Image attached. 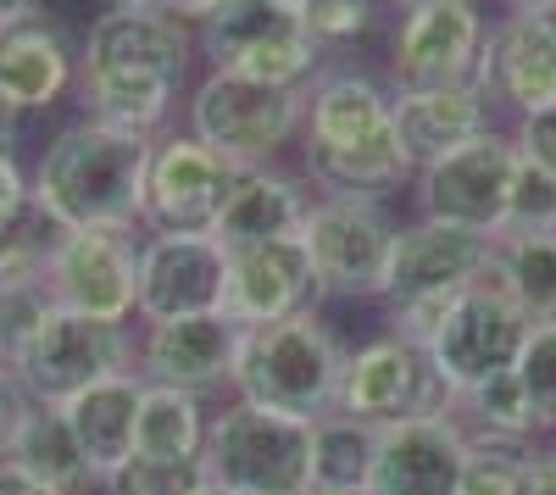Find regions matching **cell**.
I'll use <instances>...</instances> for the list:
<instances>
[{"mask_svg":"<svg viewBox=\"0 0 556 495\" xmlns=\"http://www.w3.org/2000/svg\"><path fill=\"white\" fill-rule=\"evenodd\" d=\"M151 145L139 134H117L106 123L73 117L51 134L28 173V195L62 234L73 229H117L139 234V206H146V167Z\"/></svg>","mask_w":556,"mask_h":495,"instance_id":"cell-1","label":"cell"},{"mask_svg":"<svg viewBox=\"0 0 556 495\" xmlns=\"http://www.w3.org/2000/svg\"><path fill=\"white\" fill-rule=\"evenodd\" d=\"M345 356H351V340L334 329V318L323 306L301 312V318H285V323H262V329L240 334L228 395L251 401L262 412L317 423L334 412Z\"/></svg>","mask_w":556,"mask_h":495,"instance_id":"cell-2","label":"cell"},{"mask_svg":"<svg viewBox=\"0 0 556 495\" xmlns=\"http://www.w3.org/2000/svg\"><path fill=\"white\" fill-rule=\"evenodd\" d=\"M184 134H195L206 151L228 167H273L301 140V96L295 89H267L240 73H206L184 96Z\"/></svg>","mask_w":556,"mask_h":495,"instance_id":"cell-3","label":"cell"},{"mask_svg":"<svg viewBox=\"0 0 556 495\" xmlns=\"http://www.w3.org/2000/svg\"><path fill=\"white\" fill-rule=\"evenodd\" d=\"M206 484L235 495H312V423L228 395L206 429Z\"/></svg>","mask_w":556,"mask_h":495,"instance_id":"cell-4","label":"cell"},{"mask_svg":"<svg viewBox=\"0 0 556 495\" xmlns=\"http://www.w3.org/2000/svg\"><path fill=\"white\" fill-rule=\"evenodd\" d=\"M395 234H401V217L384 201L312 195L301 245L312 256L323 301H384Z\"/></svg>","mask_w":556,"mask_h":495,"instance_id":"cell-5","label":"cell"},{"mask_svg":"<svg viewBox=\"0 0 556 495\" xmlns=\"http://www.w3.org/2000/svg\"><path fill=\"white\" fill-rule=\"evenodd\" d=\"M529 312L506 295V284L495 279V267L462 290L445 312V323L434 329V340L424 345L429 363L445 384V395H468L479 384H490L495 373H513L518 356H523V340H529Z\"/></svg>","mask_w":556,"mask_h":495,"instance_id":"cell-6","label":"cell"},{"mask_svg":"<svg viewBox=\"0 0 556 495\" xmlns=\"http://www.w3.org/2000/svg\"><path fill=\"white\" fill-rule=\"evenodd\" d=\"M195 56L206 73H240L267 89H301L323 73V51L312 45L301 12H278L262 0H228L195 34Z\"/></svg>","mask_w":556,"mask_h":495,"instance_id":"cell-7","label":"cell"},{"mask_svg":"<svg viewBox=\"0 0 556 495\" xmlns=\"http://www.w3.org/2000/svg\"><path fill=\"white\" fill-rule=\"evenodd\" d=\"M513 173H518V140L513 128H484L479 140L462 151L429 162L412 173V217H434L451 229H468L484 240L506 234V195H513Z\"/></svg>","mask_w":556,"mask_h":495,"instance_id":"cell-8","label":"cell"},{"mask_svg":"<svg viewBox=\"0 0 556 495\" xmlns=\"http://www.w3.org/2000/svg\"><path fill=\"white\" fill-rule=\"evenodd\" d=\"M490 23L495 17L484 12V0H445V7L395 12L390 56H384L390 89L395 96H406V89H456V84L479 89Z\"/></svg>","mask_w":556,"mask_h":495,"instance_id":"cell-9","label":"cell"},{"mask_svg":"<svg viewBox=\"0 0 556 495\" xmlns=\"http://www.w3.org/2000/svg\"><path fill=\"white\" fill-rule=\"evenodd\" d=\"M134 368V323H96L78 312H51L23 351H17V384L34 407H67L73 395Z\"/></svg>","mask_w":556,"mask_h":495,"instance_id":"cell-10","label":"cell"},{"mask_svg":"<svg viewBox=\"0 0 556 495\" xmlns=\"http://www.w3.org/2000/svg\"><path fill=\"white\" fill-rule=\"evenodd\" d=\"M334 412H345L356 423H374V429H390V423H406V418L451 412V395H445L424 345L379 329L362 345H351Z\"/></svg>","mask_w":556,"mask_h":495,"instance_id":"cell-11","label":"cell"},{"mask_svg":"<svg viewBox=\"0 0 556 495\" xmlns=\"http://www.w3.org/2000/svg\"><path fill=\"white\" fill-rule=\"evenodd\" d=\"M45 290H51L56 312H78L96 323H139V234H56L51 256H45Z\"/></svg>","mask_w":556,"mask_h":495,"instance_id":"cell-12","label":"cell"},{"mask_svg":"<svg viewBox=\"0 0 556 495\" xmlns=\"http://www.w3.org/2000/svg\"><path fill=\"white\" fill-rule=\"evenodd\" d=\"M235 178H240V167H228L217 151H206L195 134L167 128L151 145L139 234H212Z\"/></svg>","mask_w":556,"mask_h":495,"instance_id":"cell-13","label":"cell"},{"mask_svg":"<svg viewBox=\"0 0 556 495\" xmlns=\"http://www.w3.org/2000/svg\"><path fill=\"white\" fill-rule=\"evenodd\" d=\"M395 140V89L362 62H323L301 89V140L295 151H362Z\"/></svg>","mask_w":556,"mask_h":495,"instance_id":"cell-14","label":"cell"},{"mask_svg":"<svg viewBox=\"0 0 556 495\" xmlns=\"http://www.w3.org/2000/svg\"><path fill=\"white\" fill-rule=\"evenodd\" d=\"M240 323L223 312L201 318H167V323H139L134 329V373L146 384L190 390V395H228L235 384V356H240Z\"/></svg>","mask_w":556,"mask_h":495,"instance_id":"cell-15","label":"cell"},{"mask_svg":"<svg viewBox=\"0 0 556 495\" xmlns=\"http://www.w3.org/2000/svg\"><path fill=\"white\" fill-rule=\"evenodd\" d=\"M195 34L178 28L167 12H101L78 39V73L112 78H162L190 96L195 73Z\"/></svg>","mask_w":556,"mask_h":495,"instance_id":"cell-16","label":"cell"},{"mask_svg":"<svg viewBox=\"0 0 556 495\" xmlns=\"http://www.w3.org/2000/svg\"><path fill=\"white\" fill-rule=\"evenodd\" d=\"M228 251L212 234H139V323L223 312Z\"/></svg>","mask_w":556,"mask_h":495,"instance_id":"cell-17","label":"cell"},{"mask_svg":"<svg viewBox=\"0 0 556 495\" xmlns=\"http://www.w3.org/2000/svg\"><path fill=\"white\" fill-rule=\"evenodd\" d=\"M73 84H78V39L51 7L0 23V112H12L17 123L34 112H51L73 96Z\"/></svg>","mask_w":556,"mask_h":495,"instance_id":"cell-18","label":"cell"},{"mask_svg":"<svg viewBox=\"0 0 556 495\" xmlns=\"http://www.w3.org/2000/svg\"><path fill=\"white\" fill-rule=\"evenodd\" d=\"M317 306H329V301H323V284L312 274V256L301 240L228 251L223 318H235L240 329L285 323V318H301V312H317Z\"/></svg>","mask_w":556,"mask_h":495,"instance_id":"cell-19","label":"cell"},{"mask_svg":"<svg viewBox=\"0 0 556 495\" xmlns=\"http://www.w3.org/2000/svg\"><path fill=\"white\" fill-rule=\"evenodd\" d=\"M479 96L490 112L534 117L556 106V28H545L534 12H501L490 23V51L479 73Z\"/></svg>","mask_w":556,"mask_h":495,"instance_id":"cell-20","label":"cell"},{"mask_svg":"<svg viewBox=\"0 0 556 495\" xmlns=\"http://www.w3.org/2000/svg\"><path fill=\"white\" fill-rule=\"evenodd\" d=\"M490 256H495V240H484V234L451 229V223H434V217H406L395 234V256H390L384 306L468 290L490 267Z\"/></svg>","mask_w":556,"mask_h":495,"instance_id":"cell-21","label":"cell"},{"mask_svg":"<svg viewBox=\"0 0 556 495\" xmlns=\"http://www.w3.org/2000/svg\"><path fill=\"white\" fill-rule=\"evenodd\" d=\"M468 429L456 412H429L379 429L374 490L367 495H456L462 462H468Z\"/></svg>","mask_w":556,"mask_h":495,"instance_id":"cell-22","label":"cell"},{"mask_svg":"<svg viewBox=\"0 0 556 495\" xmlns=\"http://www.w3.org/2000/svg\"><path fill=\"white\" fill-rule=\"evenodd\" d=\"M306 212H312V185L273 162V167H245L228 190L217 223H212V240L223 251H245V245H273V240H301L306 229Z\"/></svg>","mask_w":556,"mask_h":495,"instance_id":"cell-23","label":"cell"},{"mask_svg":"<svg viewBox=\"0 0 556 495\" xmlns=\"http://www.w3.org/2000/svg\"><path fill=\"white\" fill-rule=\"evenodd\" d=\"M484 128H495V112H490V101L479 96L473 84L406 89V96H395V145L412 162V173L451 156V151H462L468 140H479Z\"/></svg>","mask_w":556,"mask_h":495,"instance_id":"cell-24","label":"cell"},{"mask_svg":"<svg viewBox=\"0 0 556 495\" xmlns=\"http://www.w3.org/2000/svg\"><path fill=\"white\" fill-rule=\"evenodd\" d=\"M139 395H146V379L134 368L128 373H112L101 384H89L84 395H73L62 418L78 440V452L89 462V473L106 479L117 462L134 457V423H139Z\"/></svg>","mask_w":556,"mask_h":495,"instance_id":"cell-25","label":"cell"},{"mask_svg":"<svg viewBox=\"0 0 556 495\" xmlns=\"http://www.w3.org/2000/svg\"><path fill=\"white\" fill-rule=\"evenodd\" d=\"M0 462H12L17 473H28L34 484L56 490V495H101V479L89 473L62 407H28L17 434L7 440V452H0Z\"/></svg>","mask_w":556,"mask_h":495,"instance_id":"cell-26","label":"cell"},{"mask_svg":"<svg viewBox=\"0 0 556 495\" xmlns=\"http://www.w3.org/2000/svg\"><path fill=\"white\" fill-rule=\"evenodd\" d=\"M206 429H212V401L206 395L146 384V395H139V423H134V452L139 457H167V462L201 457Z\"/></svg>","mask_w":556,"mask_h":495,"instance_id":"cell-27","label":"cell"},{"mask_svg":"<svg viewBox=\"0 0 556 495\" xmlns=\"http://www.w3.org/2000/svg\"><path fill=\"white\" fill-rule=\"evenodd\" d=\"M379 429L329 412L312 423V495H367L374 490Z\"/></svg>","mask_w":556,"mask_h":495,"instance_id":"cell-28","label":"cell"},{"mask_svg":"<svg viewBox=\"0 0 556 495\" xmlns=\"http://www.w3.org/2000/svg\"><path fill=\"white\" fill-rule=\"evenodd\" d=\"M490 267L506 295L529 312V323L556 318V234H501Z\"/></svg>","mask_w":556,"mask_h":495,"instance_id":"cell-29","label":"cell"},{"mask_svg":"<svg viewBox=\"0 0 556 495\" xmlns=\"http://www.w3.org/2000/svg\"><path fill=\"white\" fill-rule=\"evenodd\" d=\"M451 412L462 418V429H468V440H506V445H540L534 434V412L523 401V384L518 373H495L490 384L468 390L451 401Z\"/></svg>","mask_w":556,"mask_h":495,"instance_id":"cell-30","label":"cell"},{"mask_svg":"<svg viewBox=\"0 0 556 495\" xmlns=\"http://www.w3.org/2000/svg\"><path fill=\"white\" fill-rule=\"evenodd\" d=\"M390 17H395L390 0H306L301 7V23L323 62H351L356 45H367Z\"/></svg>","mask_w":556,"mask_h":495,"instance_id":"cell-31","label":"cell"},{"mask_svg":"<svg viewBox=\"0 0 556 495\" xmlns=\"http://www.w3.org/2000/svg\"><path fill=\"white\" fill-rule=\"evenodd\" d=\"M529 479H534V445L473 440L456 495H529Z\"/></svg>","mask_w":556,"mask_h":495,"instance_id":"cell-32","label":"cell"},{"mask_svg":"<svg viewBox=\"0 0 556 495\" xmlns=\"http://www.w3.org/2000/svg\"><path fill=\"white\" fill-rule=\"evenodd\" d=\"M56 223L39 212L34 195H23L17 206L0 212V279H23V274H45V256L56 245Z\"/></svg>","mask_w":556,"mask_h":495,"instance_id":"cell-33","label":"cell"},{"mask_svg":"<svg viewBox=\"0 0 556 495\" xmlns=\"http://www.w3.org/2000/svg\"><path fill=\"white\" fill-rule=\"evenodd\" d=\"M206 490V462L201 457H184V462H167V457H128L117 462L106 479H101V495H201Z\"/></svg>","mask_w":556,"mask_h":495,"instance_id":"cell-34","label":"cell"},{"mask_svg":"<svg viewBox=\"0 0 556 495\" xmlns=\"http://www.w3.org/2000/svg\"><path fill=\"white\" fill-rule=\"evenodd\" d=\"M51 290H45V274H23V279H0V363H17V351L51 323Z\"/></svg>","mask_w":556,"mask_h":495,"instance_id":"cell-35","label":"cell"},{"mask_svg":"<svg viewBox=\"0 0 556 495\" xmlns=\"http://www.w3.org/2000/svg\"><path fill=\"white\" fill-rule=\"evenodd\" d=\"M513 373H518L523 401H529V412H534V434L540 440H556V318L529 329L523 356H518Z\"/></svg>","mask_w":556,"mask_h":495,"instance_id":"cell-36","label":"cell"},{"mask_svg":"<svg viewBox=\"0 0 556 495\" xmlns=\"http://www.w3.org/2000/svg\"><path fill=\"white\" fill-rule=\"evenodd\" d=\"M556 229V178L518 156L513 195H506V234H551Z\"/></svg>","mask_w":556,"mask_h":495,"instance_id":"cell-37","label":"cell"},{"mask_svg":"<svg viewBox=\"0 0 556 495\" xmlns=\"http://www.w3.org/2000/svg\"><path fill=\"white\" fill-rule=\"evenodd\" d=\"M513 140H518V156H529L534 167H545L556 178V106L551 112H534V117H518L513 123Z\"/></svg>","mask_w":556,"mask_h":495,"instance_id":"cell-38","label":"cell"},{"mask_svg":"<svg viewBox=\"0 0 556 495\" xmlns=\"http://www.w3.org/2000/svg\"><path fill=\"white\" fill-rule=\"evenodd\" d=\"M34 407V401L23 395V384H17V373L0 363V452H7V440L17 434V423H23V412Z\"/></svg>","mask_w":556,"mask_h":495,"instance_id":"cell-39","label":"cell"},{"mask_svg":"<svg viewBox=\"0 0 556 495\" xmlns=\"http://www.w3.org/2000/svg\"><path fill=\"white\" fill-rule=\"evenodd\" d=\"M228 7V0H173V7H167V17L178 23V28H190V34H201L217 12Z\"/></svg>","mask_w":556,"mask_h":495,"instance_id":"cell-40","label":"cell"},{"mask_svg":"<svg viewBox=\"0 0 556 495\" xmlns=\"http://www.w3.org/2000/svg\"><path fill=\"white\" fill-rule=\"evenodd\" d=\"M529 495H556V440H540V445H534V479H529Z\"/></svg>","mask_w":556,"mask_h":495,"instance_id":"cell-41","label":"cell"},{"mask_svg":"<svg viewBox=\"0 0 556 495\" xmlns=\"http://www.w3.org/2000/svg\"><path fill=\"white\" fill-rule=\"evenodd\" d=\"M23 195H28V173H23V162H17V156H0V212L17 206Z\"/></svg>","mask_w":556,"mask_h":495,"instance_id":"cell-42","label":"cell"},{"mask_svg":"<svg viewBox=\"0 0 556 495\" xmlns=\"http://www.w3.org/2000/svg\"><path fill=\"white\" fill-rule=\"evenodd\" d=\"M0 495H56V490H45V484H34L28 473H17L12 462H0Z\"/></svg>","mask_w":556,"mask_h":495,"instance_id":"cell-43","label":"cell"},{"mask_svg":"<svg viewBox=\"0 0 556 495\" xmlns=\"http://www.w3.org/2000/svg\"><path fill=\"white\" fill-rule=\"evenodd\" d=\"M17 145H23L17 117H12V112H0V156H17Z\"/></svg>","mask_w":556,"mask_h":495,"instance_id":"cell-44","label":"cell"},{"mask_svg":"<svg viewBox=\"0 0 556 495\" xmlns=\"http://www.w3.org/2000/svg\"><path fill=\"white\" fill-rule=\"evenodd\" d=\"M51 0H0V23H12V17H28V12H45Z\"/></svg>","mask_w":556,"mask_h":495,"instance_id":"cell-45","label":"cell"},{"mask_svg":"<svg viewBox=\"0 0 556 495\" xmlns=\"http://www.w3.org/2000/svg\"><path fill=\"white\" fill-rule=\"evenodd\" d=\"M173 0H106V12H167Z\"/></svg>","mask_w":556,"mask_h":495,"instance_id":"cell-46","label":"cell"},{"mask_svg":"<svg viewBox=\"0 0 556 495\" xmlns=\"http://www.w3.org/2000/svg\"><path fill=\"white\" fill-rule=\"evenodd\" d=\"M556 0H501V12H545Z\"/></svg>","mask_w":556,"mask_h":495,"instance_id":"cell-47","label":"cell"},{"mask_svg":"<svg viewBox=\"0 0 556 495\" xmlns=\"http://www.w3.org/2000/svg\"><path fill=\"white\" fill-rule=\"evenodd\" d=\"M417 7H445V0H390V12H417Z\"/></svg>","mask_w":556,"mask_h":495,"instance_id":"cell-48","label":"cell"},{"mask_svg":"<svg viewBox=\"0 0 556 495\" xmlns=\"http://www.w3.org/2000/svg\"><path fill=\"white\" fill-rule=\"evenodd\" d=\"M262 7H278V12H301L306 0H262Z\"/></svg>","mask_w":556,"mask_h":495,"instance_id":"cell-49","label":"cell"},{"mask_svg":"<svg viewBox=\"0 0 556 495\" xmlns=\"http://www.w3.org/2000/svg\"><path fill=\"white\" fill-rule=\"evenodd\" d=\"M201 495H235V490H223V484H206V490H201Z\"/></svg>","mask_w":556,"mask_h":495,"instance_id":"cell-50","label":"cell"},{"mask_svg":"<svg viewBox=\"0 0 556 495\" xmlns=\"http://www.w3.org/2000/svg\"><path fill=\"white\" fill-rule=\"evenodd\" d=\"M551 234H556V229H551Z\"/></svg>","mask_w":556,"mask_h":495,"instance_id":"cell-51","label":"cell"}]
</instances>
